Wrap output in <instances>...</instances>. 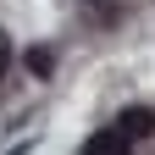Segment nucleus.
Instances as JSON below:
<instances>
[{"label":"nucleus","instance_id":"obj_1","mask_svg":"<svg viewBox=\"0 0 155 155\" xmlns=\"http://www.w3.org/2000/svg\"><path fill=\"white\" fill-rule=\"evenodd\" d=\"M127 150H133V139H127L122 127H100V133L83 144V155H127Z\"/></svg>","mask_w":155,"mask_h":155},{"label":"nucleus","instance_id":"obj_2","mask_svg":"<svg viewBox=\"0 0 155 155\" xmlns=\"http://www.w3.org/2000/svg\"><path fill=\"white\" fill-rule=\"evenodd\" d=\"M116 127H122L127 139L139 144V139H150V133H155V111H144V105H133V111H122V122H116Z\"/></svg>","mask_w":155,"mask_h":155},{"label":"nucleus","instance_id":"obj_3","mask_svg":"<svg viewBox=\"0 0 155 155\" xmlns=\"http://www.w3.org/2000/svg\"><path fill=\"white\" fill-rule=\"evenodd\" d=\"M22 61H28V72H33V78H50V67H55V55H50L45 45H33V50L22 55Z\"/></svg>","mask_w":155,"mask_h":155},{"label":"nucleus","instance_id":"obj_4","mask_svg":"<svg viewBox=\"0 0 155 155\" xmlns=\"http://www.w3.org/2000/svg\"><path fill=\"white\" fill-rule=\"evenodd\" d=\"M6 67H11V39L0 33V78H6Z\"/></svg>","mask_w":155,"mask_h":155}]
</instances>
